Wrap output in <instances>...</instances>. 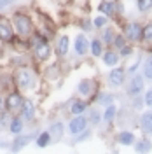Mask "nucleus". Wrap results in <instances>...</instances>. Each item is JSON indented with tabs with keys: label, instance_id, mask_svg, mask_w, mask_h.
Listing matches in <instances>:
<instances>
[{
	"label": "nucleus",
	"instance_id": "nucleus-1",
	"mask_svg": "<svg viewBox=\"0 0 152 154\" xmlns=\"http://www.w3.org/2000/svg\"><path fill=\"white\" fill-rule=\"evenodd\" d=\"M11 21H12V26H14V32L16 35L21 38H28L33 32H35V23H33V18L30 16L25 9H16L11 16Z\"/></svg>",
	"mask_w": 152,
	"mask_h": 154
},
{
	"label": "nucleus",
	"instance_id": "nucleus-2",
	"mask_svg": "<svg viewBox=\"0 0 152 154\" xmlns=\"http://www.w3.org/2000/svg\"><path fill=\"white\" fill-rule=\"evenodd\" d=\"M14 86L18 89L23 91H28L35 86V74L33 70H30L28 67H19L16 68V74H14Z\"/></svg>",
	"mask_w": 152,
	"mask_h": 154
},
{
	"label": "nucleus",
	"instance_id": "nucleus-3",
	"mask_svg": "<svg viewBox=\"0 0 152 154\" xmlns=\"http://www.w3.org/2000/svg\"><path fill=\"white\" fill-rule=\"evenodd\" d=\"M16 35L14 26H12V21L9 16L5 14H0V40L2 42H11Z\"/></svg>",
	"mask_w": 152,
	"mask_h": 154
},
{
	"label": "nucleus",
	"instance_id": "nucleus-4",
	"mask_svg": "<svg viewBox=\"0 0 152 154\" xmlns=\"http://www.w3.org/2000/svg\"><path fill=\"white\" fill-rule=\"evenodd\" d=\"M18 114L23 117V121H25V123H30V121H33V119H35L37 109H35V103H33V100H32V98H23V103H21V107H19Z\"/></svg>",
	"mask_w": 152,
	"mask_h": 154
},
{
	"label": "nucleus",
	"instance_id": "nucleus-5",
	"mask_svg": "<svg viewBox=\"0 0 152 154\" xmlns=\"http://www.w3.org/2000/svg\"><path fill=\"white\" fill-rule=\"evenodd\" d=\"M21 103H23V95L19 91H9L5 96V112H11V114L18 112Z\"/></svg>",
	"mask_w": 152,
	"mask_h": 154
},
{
	"label": "nucleus",
	"instance_id": "nucleus-6",
	"mask_svg": "<svg viewBox=\"0 0 152 154\" xmlns=\"http://www.w3.org/2000/svg\"><path fill=\"white\" fill-rule=\"evenodd\" d=\"M86 128H87V119H86L84 116H74L72 119H70V123H68V133L70 135H79L81 131H84Z\"/></svg>",
	"mask_w": 152,
	"mask_h": 154
},
{
	"label": "nucleus",
	"instance_id": "nucleus-7",
	"mask_svg": "<svg viewBox=\"0 0 152 154\" xmlns=\"http://www.w3.org/2000/svg\"><path fill=\"white\" fill-rule=\"evenodd\" d=\"M33 60L35 61H47L51 54H53V49L49 46V42H42L38 46H33Z\"/></svg>",
	"mask_w": 152,
	"mask_h": 154
},
{
	"label": "nucleus",
	"instance_id": "nucleus-8",
	"mask_svg": "<svg viewBox=\"0 0 152 154\" xmlns=\"http://www.w3.org/2000/svg\"><path fill=\"white\" fill-rule=\"evenodd\" d=\"M124 37L128 40H131V42L142 40V26H140V23H136V21L128 23L126 28H124Z\"/></svg>",
	"mask_w": 152,
	"mask_h": 154
},
{
	"label": "nucleus",
	"instance_id": "nucleus-9",
	"mask_svg": "<svg viewBox=\"0 0 152 154\" xmlns=\"http://www.w3.org/2000/svg\"><path fill=\"white\" fill-rule=\"evenodd\" d=\"M32 140H33V135H23V133L16 135V137H14V140L11 142L9 151H11V152H19V151H21L23 147H26Z\"/></svg>",
	"mask_w": 152,
	"mask_h": 154
},
{
	"label": "nucleus",
	"instance_id": "nucleus-10",
	"mask_svg": "<svg viewBox=\"0 0 152 154\" xmlns=\"http://www.w3.org/2000/svg\"><path fill=\"white\" fill-rule=\"evenodd\" d=\"M142 91H143V77L140 74H133L131 81H129V86H128V93L131 96H136Z\"/></svg>",
	"mask_w": 152,
	"mask_h": 154
},
{
	"label": "nucleus",
	"instance_id": "nucleus-11",
	"mask_svg": "<svg viewBox=\"0 0 152 154\" xmlns=\"http://www.w3.org/2000/svg\"><path fill=\"white\" fill-rule=\"evenodd\" d=\"M124 77H126V70H124V68L115 67V68L110 70V74H108V81H110V84H112L114 88H119V86H123Z\"/></svg>",
	"mask_w": 152,
	"mask_h": 154
},
{
	"label": "nucleus",
	"instance_id": "nucleus-12",
	"mask_svg": "<svg viewBox=\"0 0 152 154\" xmlns=\"http://www.w3.org/2000/svg\"><path fill=\"white\" fill-rule=\"evenodd\" d=\"M23 126H25V121H23V117L21 116H12L9 119V125H7V130H9V133H12L14 137L19 133H23Z\"/></svg>",
	"mask_w": 152,
	"mask_h": 154
},
{
	"label": "nucleus",
	"instance_id": "nucleus-13",
	"mask_svg": "<svg viewBox=\"0 0 152 154\" xmlns=\"http://www.w3.org/2000/svg\"><path fill=\"white\" fill-rule=\"evenodd\" d=\"M74 48H75V53L79 56H84L86 53L89 51V40L86 38L84 33H79L75 37V44H74Z\"/></svg>",
	"mask_w": 152,
	"mask_h": 154
},
{
	"label": "nucleus",
	"instance_id": "nucleus-14",
	"mask_svg": "<svg viewBox=\"0 0 152 154\" xmlns=\"http://www.w3.org/2000/svg\"><path fill=\"white\" fill-rule=\"evenodd\" d=\"M49 135H51V142H59L61 140V137H63V131H65V128H63V123H53V125L49 126Z\"/></svg>",
	"mask_w": 152,
	"mask_h": 154
},
{
	"label": "nucleus",
	"instance_id": "nucleus-15",
	"mask_svg": "<svg viewBox=\"0 0 152 154\" xmlns=\"http://www.w3.org/2000/svg\"><path fill=\"white\" fill-rule=\"evenodd\" d=\"M140 128L145 135H152V110L143 112L140 117Z\"/></svg>",
	"mask_w": 152,
	"mask_h": 154
},
{
	"label": "nucleus",
	"instance_id": "nucleus-16",
	"mask_svg": "<svg viewBox=\"0 0 152 154\" xmlns=\"http://www.w3.org/2000/svg\"><path fill=\"white\" fill-rule=\"evenodd\" d=\"M68 48H70V38L67 35H61L58 38V44H56V54L59 58H65L68 53Z\"/></svg>",
	"mask_w": 152,
	"mask_h": 154
},
{
	"label": "nucleus",
	"instance_id": "nucleus-17",
	"mask_svg": "<svg viewBox=\"0 0 152 154\" xmlns=\"http://www.w3.org/2000/svg\"><path fill=\"white\" fill-rule=\"evenodd\" d=\"M93 89H95V84H93L91 79H82V81L79 82V86H77L79 95H82V96H89L93 93Z\"/></svg>",
	"mask_w": 152,
	"mask_h": 154
},
{
	"label": "nucleus",
	"instance_id": "nucleus-18",
	"mask_svg": "<svg viewBox=\"0 0 152 154\" xmlns=\"http://www.w3.org/2000/svg\"><path fill=\"white\" fill-rule=\"evenodd\" d=\"M98 11L107 18H112V16H115V4L112 0H105V2H102L98 5Z\"/></svg>",
	"mask_w": 152,
	"mask_h": 154
},
{
	"label": "nucleus",
	"instance_id": "nucleus-19",
	"mask_svg": "<svg viewBox=\"0 0 152 154\" xmlns=\"http://www.w3.org/2000/svg\"><path fill=\"white\" fill-rule=\"evenodd\" d=\"M135 151L138 154H149L152 151V142L147 140V138H142V140H135Z\"/></svg>",
	"mask_w": 152,
	"mask_h": 154
},
{
	"label": "nucleus",
	"instance_id": "nucleus-20",
	"mask_svg": "<svg viewBox=\"0 0 152 154\" xmlns=\"http://www.w3.org/2000/svg\"><path fill=\"white\" fill-rule=\"evenodd\" d=\"M135 140H136V138H135V133H131V131H126V130L117 135V142H119L121 145H126V147H128V145H133Z\"/></svg>",
	"mask_w": 152,
	"mask_h": 154
},
{
	"label": "nucleus",
	"instance_id": "nucleus-21",
	"mask_svg": "<svg viewBox=\"0 0 152 154\" xmlns=\"http://www.w3.org/2000/svg\"><path fill=\"white\" fill-rule=\"evenodd\" d=\"M86 109H87V103H86L84 100H74L72 105H70V114L81 116V114H84Z\"/></svg>",
	"mask_w": 152,
	"mask_h": 154
},
{
	"label": "nucleus",
	"instance_id": "nucleus-22",
	"mask_svg": "<svg viewBox=\"0 0 152 154\" xmlns=\"http://www.w3.org/2000/svg\"><path fill=\"white\" fill-rule=\"evenodd\" d=\"M119 54L117 53H114V51H107V53H103V63L107 65V67H115L117 63H119Z\"/></svg>",
	"mask_w": 152,
	"mask_h": 154
},
{
	"label": "nucleus",
	"instance_id": "nucleus-23",
	"mask_svg": "<svg viewBox=\"0 0 152 154\" xmlns=\"http://www.w3.org/2000/svg\"><path fill=\"white\" fill-rule=\"evenodd\" d=\"M35 144H37V147H40V149H44V147H47V145L51 144V135H49L47 130L42 131V133H38L37 137H35Z\"/></svg>",
	"mask_w": 152,
	"mask_h": 154
},
{
	"label": "nucleus",
	"instance_id": "nucleus-24",
	"mask_svg": "<svg viewBox=\"0 0 152 154\" xmlns=\"http://www.w3.org/2000/svg\"><path fill=\"white\" fill-rule=\"evenodd\" d=\"M89 49H91V54L93 56H102L103 54V42L102 40H98V38H95V40H91L89 42Z\"/></svg>",
	"mask_w": 152,
	"mask_h": 154
},
{
	"label": "nucleus",
	"instance_id": "nucleus-25",
	"mask_svg": "<svg viewBox=\"0 0 152 154\" xmlns=\"http://www.w3.org/2000/svg\"><path fill=\"white\" fill-rule=\"evenodd\" d=\"M14 86V75H9V74H2L0 75V89H7Z\"/></svg>",
	"mask_w": 152,
	"mask_h": 154
},
{
	"label": "nucleus",
	"instance_id": "nucleus-26",
	"mask_svg": "<svg viewBox=\"0 0 152 154\" xmlns=\"http://www.w3.org/2000/svg\"><path fill=\"white\" fill-rule=\"evenodd\" d=\"M115 114H117L115 105H107V109H105V112H103V121L105 123H110V121L115 117Z\"/></svg>",
	"mask_w": 152,
	"mask_h": 154
},
{
	"label": "nucleus",
	"instance_id": "nucleus-27",
	"mask_svg": "<svg viewBox=\"0 0 152 154\" xmlns=\"http://www.w3.org/2000/svg\"><path fill=\"white\" fill-rule=\"evenodd\" d=\"M96 102L100 103V105H112V102H114V96L110 95V93H102L100 96H96Z\"/></svg>",
	"mask_w": 152,
	"mask_h": 154
},
{
	"label": "nucleus",
	"instance_id": "nucleus-28",
	"mask_svg": "<svg viewBox=\"0 0 152 154\" xmlns=\"http://www.w3.org/2000/svg\"><path fill=\"white\" fill-rule=\"evenodd\" d=\"M143 77L152 81V56H149L145 60V65H143Z\"/></svg>",
	"mask_w": 152,
	"mask_h": 154
},
{
	"label": "nucleus",
	"instance_id": "nucleus-29",
	"mask_svg": "<svg viewBox=\"0 0 152 154\" xmlns=\"http://www.w3.org/2000/svg\"><path fill=\"white\" fill-rule=\"evenodd\" d=\"M142 40H147V42L152 40V21L142 26Z\"/></svg>",
	"mask_w": 152,
	"mask_h": 154
},
{
	"label": "nucleus",
	"instance_id": "nucleus-30",
	"mask_svg": "<svg viewBox=\"0 0 152 154\" xmlns=\"http://www.w3.org/2000/svg\"><path fill=\"white\" fill-rule=\"evenodd\" d=\"M59 68H58V65H51V67H47V70H46V79L47 81H54L59 74Z\"/></svg>",
	"mask_w": 152,
	"mask_h": 154
},
{
	"label": "nucleus",
	"instance_id": "nucleus-31",
	"mask_svg": "<svg viewBox=\"0 0 152 154\" xmlns=\"http://www.w3.org/2000/svg\"><path fill=\"white\" fill-rule=\"evenodd\" d=\"M136 5H138V11L140 12H147V11L152 9V0H138Z\"/></svg>",
	"mask_w": 152,
	"mask_h": 154
},
{
	"label": "nucleus",
	"instance_id": "nucleus-32",
	"mask_svg": "<svg viewBox=\"0 0 152 154\" xmlns=\"http://www.w3.org/2000/svg\"><path fill=\"white\" fill-rule=\"evenodd\" d=\"M107 16H96L95 19H93V26H95V28H103V26H107Z\"/></svg>",
	"mask_w": 152,
	"mask_h": 154
},
{
	"label": "nucleus",
	"instance_id": "nucleus-33",
	"mask_svg": "<svg viewBox=\"0 0 152 154\" xmlns=\"http://www.w3.org/2000/svg\"><path fill=\"white\" fill-rule=\"evenodd\" d=\"M112 40H114V32H112V28H105L102 42H103V44H112Z\"/></svg>",
	"mask_w": 152,
	"mask_h": 154
},
{
	"label": "nucleus",
	"instance_id": "nucleus-34",
	"mask_svg": "<svg viewBox=\"0 0 152 154\" xmlns=\"http://www.w3.org/2000/svg\"><path fill=\"white\" fill-rule=\"evenodd\" d=\"M112 44L115 46V49H121L123 46H126V37L124 35H114V40H112Z\"/></svg>",
	"mask_w": 152,
	"mask_h": 154
},
{
	"label": "nucleus",
	"instance_id": "nucleus-35",
	"mask_svg": "<svg viewBox=\"0 0 152 154\" xmlns=\"http://www.w3.org/2000/svg\"><path fill=\"white\" fill-rule=\"evenodd\" d=\"M9 125V112L5 114V110L4 112H0V130H5Z\"/></svg>",
	"mask_w": 152,
	"mask_h": 154
},
{
	"label": "nucleus",
	"instance_id": "nucleus-36",
	"mask_svg": "<svg viewBox=\"0 0 152 154\" xmlns=\"http://www.w3.org/2000/svg\"><path fill=\"white\" fill-rule=\"evenodd\" d=\"M89 135H91V131L86 128L84 131H81L79 135H75V140H74V142H75V144H79V142H84L86 138H89Z\"/></svg>",
	"mask_w": 152,
	"mask_h": 154
},
{
	"label": "nucleus",
	"instance_id": "nucleus-37",
	"mask_svg": "<svg viewBox=\"0 0 152 154\" xmlns=\"http://www.w3.org/2000/svg\"><path fill=\"white\" fill-rule=\"evenodd\" d=\"M89 121L93 123V125H98L100 121H102V116L98 110H91V114H89Z\"/></svg>",
	"mask_w": 152,
	"mask_h": 154
},
{
	"label": "nucleus",
	"instance_id": "nucleus-38",
	"mask_svg": "<svg viewBox=\"0 0 152 154\" xmlns=\"http://www.w3.org/2000/svg\"><path fill=\"white\" fill-rule=\"evenodd\" d=\"M131 53H133V48H131V46H128V44H126V46H123V48L119 49V56H129V54H131Z\"/></svg>",
	"mask_w": 152,
	"mask_h": 154
},
{
	"label": "nucleus",
	"instance_id": "nucleus-39",
	"mask_svg": "<svg viewBox=\"0 0 152 154\" xmlns=\"http://www.w3.org/2000/svg\"><path fill=\"white\" fill-rule=\"evenodd\" d=\"M18 0H0V11H5L9 9L11 5H14Z\"/></svg>",
	"mask_w": 152,
	"mask_h": 154
},
{
	"label": "nucleus",
	"instance_id": "nucleus-40",
	"mask_svg": "<svg viewBox=\"0 0 152 154\" xmlns=\"http://www.w3.org/2000/svg\"><path fill=\"white\" fill-rule=\"evenodd\" d=\"M143 103L147 107H152V88L145 93V96H143Z\"/></svg>",
	"mask_w": 152,
	"mask_h": 154
},
{
	"label": "nucleus",
	"instance_id": "nucleus-41",
	"mask_svg": "<svg viewBox=\"0 0 152 154\" xmlns=\"http://www.w3.org/2000/svg\"><path fill=\"white\" fill-rule=\"evenodd\" d=\"M140 67V58H138V60H136V61H135L133 65H131V67L128 68V70H126V74H129V75H133L135 72H136V68Z\"/></svg>",
	"mask_w": 152,
	"mask_h": 154
},
{
	"label": "nucleus",
	"instance_id": "nucleus-42",
	"mask_svg": "<svg viewBox=\"0 0 152 154\" xmlns=\"http://www.w3.org/2000/svg\"><path fill=\"white\" fill-rule=\"evenodd\" d=\"M91 25H93V23H91V21H89L87 18H86V19H82V28H84L86 32H91V28H93Z\"/></svg>",
	"mask_w": 152,
	"mask_h": 154
},
{
	"label": "nucleus",
	"instance_id": "nucleus-43",
	"mask_svg": "<svg viewBox=\"0 0 152 154\" xmlns=\"http://www.w3.org/2000/svg\"><path fill=\"white\" fill-rule=\"evenodd\" d=\"M142 105H143V98H140V96L136 95L135 96V102H133V107L135 109H140Z\"/></svg>",
	"mask_w": 152,
	"mask_h": 154
},
{
	"label": "nucleus",
	"instance_id": "nucleus-44",
	"mask_svg": "<svg viewBox=\"0 0 152 154\" xmlns=\"http://www.w3.org/2000/svg\"><path fill=\"white\" fill-rule=\"evenodd\" d=\"M5 110V96L0 95V112H4Z\"/></svg>",
	"mask_w": 152,
	"mask_h": 154
}]
</instances>
